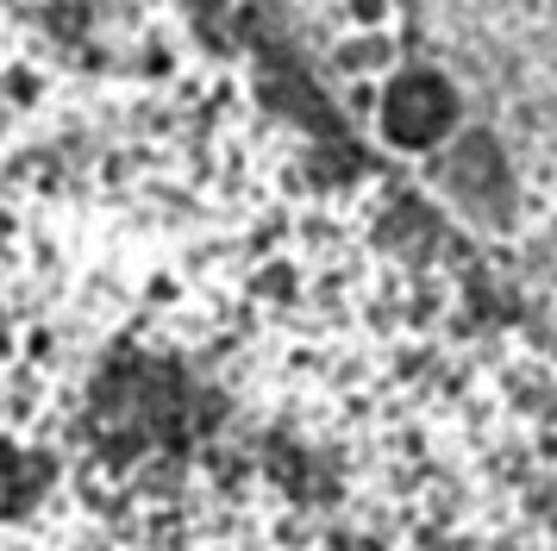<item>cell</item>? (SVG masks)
Masks as SVG:
<instances>
[{"mask_svg": "<svg viewBox=\"0 0 557 551\" xmlns=\"http://www.w3.org/2000/svg\"><path fill=\"white\" fill-rule=\"evenodd\" d=\"M338 13H345L351 38H376V32L395 25V0H338Z\"/></svg>", "mask_w": 557, "mask_h": 551, "instance_id": "1", "label": "cell"}, {"mask_svg": "<svg viewBox=\"0 0 557 551\" xmlns=\"http://www.w3.org/2000/svg\"><path fill=\"white\" fill-rule=\"evenodd\" d=\"M539 457H545V464H557V432H539Z\"/></svg>", "mask_w": 557, "mask_h": 551, "instance_id": "2", "label": "cell"}]
</instances>
